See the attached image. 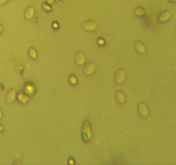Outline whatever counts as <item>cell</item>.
Instances as JSON below:
<instances>
[{
    "instance_id": "cell-17",
    "label": "cell",
    "mask_w": 176,
    "mask_h": 165,
    "mask_svg": "<svg viewBox=\"0 0 176 165\" xmlns=\"http://www.w3.org/2000/svg\"><path fill=\"white\" fill-rule=\"evenodd\" d=\"M42 9H43L45 11H52V10H53L51 4H48L47 2H44V3L42 4Z\"/></svg>"
},
{
    "instance_id": "cell-15",
    "label": "cell",
    "mask_w": 176,
    "mask_h": 165,
    "mask_svg": "<svg viewBox=\"0 0 176 165\" xmlns=\"http://www.w3.org/2000/svg\"><path fill=\"white\" fill-rule=\"evenodd\" d=\"M135 14L138 16H141L145 14V11H144L143 7H138V8L135 9Z\"/></svg>"
},
{
    "instance_id": "cell-4",
    "label": "cell",
    "mask_w": 176,
    "mask_h": 165,
    "mask_svg": "<svg viewBox=\"0 0 176 165\" xmlns=\"http://www.w3.org/2000/svg\"><path fill=\"white\" fill-rule=\"evenodd\" d=\"M83 28H84L85 30L93 31V30L96 29L97 25H96V23L94 22V21H86V22L83 23Z\"/></svg>"
},
{
    "instance_id": "cell-20",
    "label": "cell",
    "mask_w": 176,
    "mask_h": 165,
    "mask_svg": "<svg viewBox=\"0 0 176 165\" xmlns=\"http://www.w3.org/2000/svg\"><path fill=\"white\" fill-rule=\"evenodd\" d=\"M53 26H54V27H55V28H56V29H57V28H58V22H53Z\"/></svg>"
},
{
    "instance_id": "cell-16",
    "label": "cell",
    "mask_w": 176,
    "mask_h": 165,
    "mask_svg": "<svg viewBox=\"0 0 176 165\" xmlns=\"http://www.w3.org/2000/svg\"><path fill=\"white\" fill-rule=\"evenodd\" d=\"M69 81H70V83L71 84V85H77V82H78V80H77V78L76 77V75H70V77H69Z\"/></svg>"
},
{
    "instance_id": "cell-1",
    "label": "cell",
    "mask_w": 176,
    "mask_h": 165,
    "mask_svg": "<svg viewBox=\"0 0 176 165\" xmlns=\"http://www.w3.org/2000/svg\"><path fill=\"white\" fill-rule=\"evenodd\" d=\"M92 138V132L90 128V123L88 121H85L83 127V139L85 142H88Z\"/></svg>"
},
{
    "instance_id": "cell-23",
    "label": "cell",
    "mask_w": 176,
    "mask_h": 165,
    "mask_svg": "<svg viewBox=\"0 0 176 165\" xmlns=\"http://www.w3.org/2000/svg\"><path fill=\"white\" fill-rule=\"evenodd\" d=\"M3 31H4V27H3L2 24H0V33H2Z\"/></svg>"
},
{
    "instance_id": "cell-8",
    "label": "cell",
    "mask_w": 176,
    "mask_h": 165,
    "mask_svg": "<svg viewBox=\"0 0 176 165\" xmlns=\"http://www.w3.org/2000/svg\"><path fill=\"white\" fill-rule=\"evenodd\" d=\"M34 16V8L32 6H29L25 11V17L28 20H31Z\"/></svg>"
},
{
    "instance_id": "cell-6",
    "label": "cell",
    "mask_w": 176,
    "mask_h": 165,
    "mask_svg": "<svg viewBox=\"0 0 176 165\" xmlns=\"http://www.w3.org/2000/svg\"><path fill=\"white\" fill-rule=\"evenodd\" d=\"M95 64L94 63H88L84 68V73L87 75H90L95 72Z\"/></svg>"
},
{
    "instance_id": "cell-3",
    "label": "cell",
    "mask_w": 176,
    "mask_h": 165,
    "mask_svg": "<svg viewBox=\"0 0 176 165\" xmlns=\"http://www.w3.org/2000/svg\"><path fill=\"white\" fill-rule=\"evenodd\" d=\"M138 110H139V113L140 115L143 116V117H147L150 114V111L148 109V106L145 104V103L143 102H140L139 104H138Z\"/></svg>"
},
{
    "instance_id": "cell-5",
    "label": "cell",
    "mask_w": 176,
    "mask_h": 165,
    "mask_svg": "<svg viewBox=\"0 0 176 165\" xmlns=\"http://www.w3.org/2000/svg\"><path fill=\"white\" fill-rule=\"evenodd\" d=\"M16 97V90L15 89H11V90H9V92L6 94V101L8 103H12V102H14Z\"/></svg>"
},
{
    "instance_id": "cell-9",
    "label": "cell",
    "mask_w": 176,
    "mask_h": 165,
    "mask_svg": "<svg viewBox=\"0 0 176 165\" xmlns=\"http://www.w3.org/2000/svg\"><path fill=\"white\" fill-rule=\"evenodd\" d=\"M171 17V13L169 11H163L162 13H161V15L158 17V20L160 22H166L167 21L169 18Z\"/></svg>"
},
{
    "instance_id": "cell-10",
    "label": "cell",
    "mask_w": 176,
    "mask_h": 165,
    "mask_svg": "<svg viewBox=\"0 0 176 165\" xmlns=\"http://www.w3.org/2000/svg\"><path fill=\"white\" fill-rule=\"evenodd\" d=\"M135 47H136L137 51H138L139 53H141V54H143V53L145 52V51H146L144 44H143L142 42H140V41H136V43H135Z\"/></svg>"
},
{
    "instance_id": "cell-25",
    "label": "cell",
    "mask_w": 176,
    "mask_h": 165,
    "mask_svg": "<svg viewBox=\"0 0 176 165\" xmlns=\"http://www.w3.org/2000/svg\"><path fill=\"white\" fill-rule=\"evenodd\" d=\"M170 1H171V2H173V3H174V2H175L176 0H170Z\"/></svg>"
},
{
    "instance_id": "cell-7",
    "label": "cell",
    "mask_w": 176,
    "mask_h": 165,
    "mask_svg": "<svg viewBox=\"0 0 176 165\" xmlns=\"http://www.w3.org/2000/svg\"><path fill=\"white\" fill-rule=\"evenodd\" d=\"M76 63L77 65H83L85 63V56L82 51H78L76 54Z\"/></svg>"
},
{
    "instance_id": "cell-2",
    "label": "cell",
    "mask_w": 176,
    "mask_h": 165,
    "mask_svg": "<svg viewBox=\"0 0 176 165\" xmlns=\"http://www.w3.org/2000/svg\"><path fill=\"white\" fill-rule=\"evenodd\" d=\"M125 80V72L124 69L122 68H119L116 72V75H115V80L118 84H120L123 83Z\"/></svg>"
},
{
    "instance_id": "cell-11",
    "label": "cell",
    "mask_w": 176,
    "mask_h": 165,
    "mask_svg": "<svg viewBox=\"0 0 176 165\" xmlns=\"http://www.w3.org/2000/svg\"><path fill=\"white\" fill-rule=\"evenodd\" d=\"M115 95H116V99L120 103H125V93L123 92L117 91Z\"/></svg>"
},
{
    "instance_id": "cell-21",
    "label": "cell",
    "mask_w": 176,
    "mask_h": 165,
    "mask_svg": "<svg viewBox=\"0 0 176 165\" xmlns=\"http://www.w3.org/2000/svg\"><path fill=\"white\" fill-rule=\"evenodd\" d=\"M46 2H47L48 4H53V3L55 2V0H46Z\"/></svg>"
},
{
    "instance_id": "cell-14",
    "label": "cell",
    "mask_w": 176,
    "mask_h": 165,
    "mask_svg": "<svg viewBox=\"0 0 176 165\" xmlns=\"http://www.w3.org/2000/svg\"><path fill=\"white\" fill-rule=\"evenodd\" d=\"M29 55L32 59H36L37 58V51L33 47H30L29 50Z\"/></svg>"
},
{
    "instance_id": "cell-22",
    "label": "cell",
    "mask_w": 176,
    "mask_h": 165,
    "mask_svg": "<svg viewBox=\"0 0 176 165\" xmlns=\"http://www.w3.org/2000/svg\"><path fill=\"white\" fill-rule=\"evenodd\" d=\"M4 130V126L0 124V132H3Z\"/></svg>"
},
{
    "instance_id": "cell-12",
    "label": "cell",
    "mask_w": 176,
    "mask_h": 165,
    "mask_svg": "<svg viewBox=\"0 0 176 165\" xmlns=\"http://www.w3.org/2000/svg\"><path fill=\"white\" fill-rule=\"evenodd\" d=\"M35 89H34V87L31 84H28L26 87H25V92L27 94H33Z\"/></svg>"
},
{
    "instance_id": "cell-19",
    "label": "cell",
    "mask_w": 176,
    "mask_h": 165,
    "mask_svg": "<svg viewBox=\"0 0 176 165\" xmlns=\"http://www.w3.org/2000/svg\"><path fill=\"white\" fill-rule=\"evenodd\" d=\"M7 2H8V0H0V5L5 4H6Z\"/></svg>"
},
{
    "instance_id": "cell-13",
    "label": "cell",
    "mask_w": 176,
    "mask_h": 165,
    "mask_svg": "<svg viewBox=\"0 0 176 165\" xmlns=\"http://www.w3.org/2000/svg\"><path fill=\"white\" fill-rule=\"evenodd\" d=\"M18 100H19L21 103H22V104H25V103H27V102H28L29 99H28V96H27L25 93H22V92H21V93H19V94H18Z\"/></svg>"
},
{
    "instance_id": "cell-24",
    "label": "cell",
    "mask_w": 176,
    "mask_h": 165,
    "mask_svg": "<svg viewBox=\"0 0 176 165\" xmlns=\"http://www.w3.org/2000/svg\"><path fill=\"white\" fill-rule=\"evenodd\" d=\"M2 117H3V111H2L1 108H0V119H2Z\"/></svg>"
},
{
    "instance_id": "cell-18",
    "label": "cell",
    "mask_w": 176,
    "mask_h": 165,
    "mask_svg": "<svg viewBox=\"0 0 176 165\" xmlns=\"http://www.w3.org/2000/svg\"><path fill=\"white\" fill-rule=\"evenodd\" d=\"M97 42H98V44L100 45H104V44H106V40H105V39L104 38H102V37H100L98 38V39H97Z\"/></svg>"
}]
</instances>
